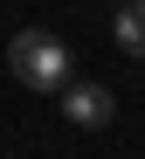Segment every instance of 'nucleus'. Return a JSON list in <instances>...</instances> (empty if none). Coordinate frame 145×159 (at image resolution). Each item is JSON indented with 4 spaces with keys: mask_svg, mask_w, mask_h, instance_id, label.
<instances>
[{
    "mask_svg": "<svg viewBox=\"0 0 145 159\" xmlns=\"http://www.w3.org/2000/svg\"><path fill=\"white\" fill-rule=\"evenodd\" d=\"M7 69H14V83H28V90L48 97V90L69 83V42L48 35V28H21L7 42Z\"/></svg>",
    "mask_w": 145,
    "mask_h": 159,
    "instance_id": "1",
    "label": "nucleus"
},
{
    "mask_svg": "<svg viewBox=\"0 0 145 159\" xmlns=\"http://www.w3.org/2000/svg\"><path fill=\"white\" fill-rule=\"evenodd\" d=\"M62 118L83 125V131H104L111 118H118V97H111L104 83H62Z\"/></svg>",
    "mask_w": 145,
    "mask_h": 159,
    "instance_id": "2",
    "label": "nucleus"
},
{
    "mask_svg": "<svg viewBox=\"0 0 145 159\" xmlns=\"http://www.w3.org/2000/svg\"><path fill=\"white\" fill-rule=\"evenodd\" d=\"M111 35H118V48H125V56H145V0H118Z\"/></svg>",
    "mask_w": 145,
    "mask_h": 159,
    "instance_id": "3",
    "label": "nucleus"
}]
</instances>
